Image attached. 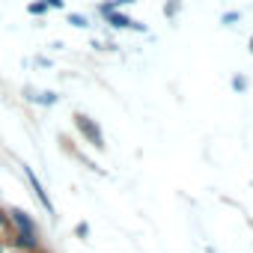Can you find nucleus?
<instances>
[{
    "label": "nucleus",
    "mask_w": 253,
    "mask_h": 253,
    "mask_svg": "<svg viewBox=\"0 0 253 253\" xmlns=\"http://www.w3.org/2000/svg\"><path fill=\"white\" fill-rule=\"evenodd\" d=\"M75 128H78V134L92 146V149H104V134H101V125L92 119V116H86V113H75Z\"/></svg>",
    "instance_id": "1"
},
{
    "label": "nucleus",
    "mask_w": 253,
    "mask_h": 253,
    "mask_svg": "<svg viewBox=\"0 0 253 253\" xmlns=\"http://www.w3.org/2000/svg\"><path fill=\"white\" fill-rule=\"evenodd\" d=\"M6 220H9V229H12V232H30V235H42V229H39L36 217H33L27 209H21V206H9V209H6Z\"/></svg>",
    "instance_id": "2"
},
{
    "label": "nucleus",
    "mask_w": 253,
    "mask_h": 253,
    "mask_svg": "<svg viewBox=\"0 0 253 253\" xmlns=\"http://www.w3.org/2000/svg\"><path fill=\"white\" fill-rule=\"evenodd\" d=\"M24 176H27V182H30V188H33V194H36V200L42 203V209L51 214V217H57L54 214V203H51V197H48V191H45V185L36 179V173H33V167H24Z\"/></svg>",
    "instance_id": "3"
},
{
    "label": "nucleus",
    "mask_w": 253,
    "mask_h": 253,
    "mask_svg": "<svg viewBox=\"0 0 253 253\" xmlns=\"http://www.w3.org/2000/svg\"><path fill=\"white\" fill-rule=\"evenodd\" d=\"M104 21H107L113 30H137V33H146V24H140V21H134V18H128V15H122L119 9H116V12H107Z\"/></svg>",
    "instance_id": "4"
},
{
    "label": "nucleus",
    "mask_w": 253,
    "mask_h": 253,
    "mask_svg": "<svg viewBox=\"0 0 253 253\" xmlns=\"http://www.w3.org/2000/svg\"><path fill=\"white\" fill-rule=\"evenodd\" d=\"M12 247H15V250H27V253H39V247H42V235L12 232Z\"/></svg>",
    "instance_id": "5"
},
{
    "label": "nucleus",
    "mask_w": 253,
    "mask_h": 253,
    "mask_svg": "<svg viewBox=\"0 0 253 253\" xmlns=\"http://www.w3.org/2000/svg\"><path fill=\"white\" fill-rule=\"evenodd\" d=\"M24 92H27V95H24L27 101H36V104H42V107H54V104L60 101V95H57V92H51V89H48V92H36V95H33V89L27 86Z\"/></svg>",
    "instance_id": "6"
},
{
    "label": "nucleus",
    "mask_w": 253,
    "mask_h": 253,
    "mask_svg": "<svg viewBox=\"0 0 253 253\" xmlns=\"http://www.w3.org/2000/svg\"><path fill=\"white\" fill-rule=\"evenodd\" d=\"M27 12L36 15V18H42L48 12V3H45V0H33V3H27Z\"/></svg>",
    "instance_id": "7"
},
{
    "label": "nucleus",
    "mask_w": 253,
    "mask_h": 253,
    "mask_svg": "<svg viewBox=\"0 0 253 253\" xmlns=\"http://www.w3.org/2000/svg\"><path fill=\"white\" fill-rule=\"evenodd\" d=\"M69 24H72V27H86L89 21H86V15H81V12H69Z\"/></svg>",
    "instance_id": "8"
},
{
    "label": "nucleus",
    "mask_w": 253,
    "mask_h": 253,
    "mask_svg": "<svg viewBox=\"0 0 253 253\" xmlns=\"http://www.w3.org/2000/svg\"><path fill=\"white\" fill-rule=\"evenodd\" d=\"M75 238H81V241L89 238V223H86V220H81V223L75 226Z\"/></svg>",
    "instance_id": "9"
},
{
    "label": "nucleus",
    "mask_w": 253,
    "mask_h": 253,
    "mask_svg": "<svg viewBox=\"0 0 253 253\" xmlns=\"http://www.w3.org/2000/svg\"><path fill=\"white\" fill-rule=\"evenodd\" d=\"M176 12H179V0H167V3H164V15L173 18Z\"/></svg>",
    "instance_id": "10"
},
{
    "label": "nucleus",
    "mask_w": 253,
    "mask_h": 253,
    "mask_svg": "<svg viewBox=\"0 0 253 253\" xmlns=\"http://www.w3.org/2000/svg\"><path fill=\"white\" fill-rule=\"evenodd\" d=\"M232 89L244 92V89H247V78H244V75H235V78H232Z\"/></svg>",
    "instance_id": "11"
},
{
    "label": "nucleus",
    "mask_w": 253,
    "mask_h": 253,
    "mask_svg": "<svg viewBox=\"0 0 253 253\" xmlns=\"http://www.w3.org/2000/svg\"><path fill=\"white\" fill-rule=\"evenodd\" d=\"M238 18H241V12H226V15H223V24H229V21H238Z\"/></svg>",
    "instance_id": "12"
},
{
    "label": "nucleus",
    "mask_w": 253,
    "mask_h": 253,
    "mask_svg": "<svg viewBox=\"0 0 253 253\" xmlns=\"http://www.w3.org/2000/svg\"><path fill=\"white\" fill-rule=\"evenodd\" d=\"M48 9H63V0H45Z\"/></svg>",
    "instance_id": "13"
},
{
    "label": "nucleus",
    "mask_w": 253,
    "mask_h": 253,
    "mask_svg": "<svg viewBox=\"0 0 253 253\" xmlns=\"http://www.w3.org/2000/svg\"><path fill=\"white\" fill-rule=\"evenodd\" d=\"M6 253H27V250H15V247H12V250H6Z\"/></svg>",
    "instance_id": "14"
},
{
    "label": "nucleus",
    "mask_w": 253,
    "mask_h": 253,
    "mask_svg": "<svg viewBox=\"0 0 253 253\" xmlns=\"http://www.w3.org/2000/svg\"><path fill=\"white\" fill-rule=\"evenodd\" d=\"M250 54H253V36H250Z\"/></svg>",
    "instance_id": "15"
},
{
    "label": "nucleus",
    "mask_w": 253,
    "mask_h": 253,
    "mask_svg": "<svg viewBox=\"0 0 253 253\" xmlns=\"http://www.w3.org/2000/svg\"><path fill=\"white\" fill-rule=\"evenodd\" d=\"M0 253H6V247H3V244H0Z\"/></svg>",
    "instance_id": "16"
}]
</instances>
